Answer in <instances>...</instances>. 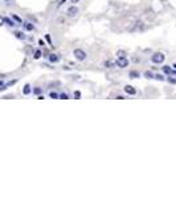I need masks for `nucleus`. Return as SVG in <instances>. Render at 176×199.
Masks as SVG:
<instances>
[{"label": "nucleus", "mask_w": 176, "mask_h": 199, "mask_svg": "<svg viewBox=\"0 0 176 199\" xmlns=\"http://www.w3.org/2000/svg\"><path fill=\"white\" fill-rule=\"evenodd\" d=\"M33 92H35V93H36V94H39V93H40V92H41V89H40V88H36V89H35V90H33Z\"/></svg>", "instance_id": "nucleus-22"}, {"label": "nucleus", "mask_w": 176, "mask_h": 199, "mask_svg": "<svg viewBox=\"0 0 176 199\" xmlns=\"http://www.w3.org/2000/svg\"><path fill=\"white\" fill-rule=\"evenodd\" d=\"M129 76L131 78H138L139 77V72H137V70H131V72L129 73Z\"/></svg>", "instance_id": "nucleus-10"}, {"label": "nucleus", "mask_w": 176, "mask_h": 199, "mask_svg": "<svg viewBox=\"0 0 176 199\" xmlns=\"http://www.w3.org/2000/svg\"><path fill=\"white\" fill-rule=\"evenodd\" d=\"M33 57H35L36 60L41 57V50H36V52H35V56H33Z\"/></svg>", "instance_id": "nucleus-15"}, {"label": "nucleus", "mask_w": 176, "mask_h": 199, "mask_svg": "<svg viewBox=\"0 0 176 199\" xmlns=\"http://www.w3.org/2000/svg\"><path fill=\"white\" fill-rule=\"evenodd\" d=\"M13 35H15V37H16V39H19V40H25V39H27V36H25L23 32H19V31L13 32Z\"/></svg>", "instance_id": "nucleus-7"}, {"label": "nucleus", "mask_w": 176, "mask_h": 199, "mask_svg": "<svg viewBox=\"0 0 176 199\" xmlns=\"http://www.w3.org/2000/svg\"><path fill=\"white\" fill-rule=\"evenodd\" d=\"M24 28H25L27 31H29V32L35 31V25H33L31 21H25V23H24Z\"/></svg>", "instance_id": "nucleus-6"}, {"label": "nucleus", "mask_w": 176, "mask_h": 199, "mask_svg": "<svg viewBox=\"0 0 176 199\" xmlns=\"http://www.w3.org/2000/svg\"><path fill=\"white\" fill-rule=\"evenodd\" d=\"M60 60V57L57 55H55V53H53V55H49V61L50 62H57Z\"/></svg>", "instance_id": "nucleus-9"}, {"label": "nucleus", "mask_w": 176, "mask_h": 199, "mask_svg": "<svg viewBox=\"0 0 176 199\" xmlns=\"http://www.w3.org/2000/svg\"><path fill=\"white\" fill-rule=\"evenodd\" d=\"M13 19H15L17 23H20V24H21V19H20V18H17V16H16V15H13Z\"/></svg>", "instance_id": "nucleus-20"}, {"label": "nucleus", "mask_w": 176, "mask_h": 199, "mask_svg": "<svg viewBox=\"0 0 176 199\" xmlns=\"http://www.w3.org/2000/svg\"><path fill=\"white\" fill-rule=\"evenodd\" d=\"M115 64H117L119 68H126V67H129V60L126 57H118Z\"/></svg>", "instance_id": "nucleus-3"}, {"label": "nucleus", "mask_w": 176, "mask_h": 199, "mask_svg": "<svg viewBox=\"0 0 176 199\" xmlns=\"http://www.w3.org/2000/svg\"><path fill=\"white\" fill-rule=\"evenodd\" d=\"M74 96H76V98L78 100L79 97H81V93H79V92H76V93H74Z\"/></svg>", "instance_id": "nucleus-21"}, {"label": "nucleus", "mask_w": 176, "mask_h": 199, "mask_svg": "<svg viewBox=\"0 0 176 199\" xmlns=\"http://www.w3.org/2000/svg\"><path fill=\"white\" fill-rule=\"evenodd\" d=\"M168 81L172 82V84H176V80H174V78H168Z\"/></svg>", "instance_id": "nucleus-24"}, {"label": "nucleus", "mask_w": 176, "mask_h": 199, "mask_svg": "<svg viewBox=\"0 0 176 199\" xmlns=\"http://www.w3.org/2000/svg\"><path fill=\"white\" fill-rule=\"evenodd\" d=\"M60 98H61V100H68L69 97H68L66 93H61V94H60Z\"/></svg>", "instance_id": "nucleus-17"}, {"label": "nucleus", "mask_w": 176, "mask_h": 199, "mask_svg": "<svg viewBox=\"0 0 176 199\" xmlns=\"http://www.w3.org/2000/svg\"><path fill=\"white\" fill-rule=\"evenodd\" d=\"M73 56H74V57L77 59L78 61H84V60L87 57L86 52H85L84 49H79V48H78V49H74V50H73Z\"/></svg>", "instance_id": "nucleus-1"}, {"label": "nucleus", "mask_w": 176, "mask_h": 199, "mask_svg": "<svg viewBox=\"0 0 176 199\" xmlns=\"http://www.w3.org/2000/svg\"><path fill=\"white\" fill-rule=\"evenodd\" d=\"M77 13H78V8L76 7V5H72L70 8H68V16L73 18V16H76Z\"/></svg>", "instance_id": "nucleus-4"}, {"label": "nucleus", "mask_w": 176, "mask_h": 199, "mask_svg": "<svg viewBox=\"0 0 176 199\" xmlns=\"http://www.w3.org/2000/svg\"><path fill=\"white\" fill-rule=\"evenodd\" d=\"M49 97H50V98H58L60 94H57L56 92H50V93H49Z\"/></svg>", "instance_id": "nucleus-13"}, {"label": "nucleus", "mask_w": 176, "mask_h": 199, "mask_svg": "<svg viewBox=\"0 0 176 199\" xmlns=\"http://www.w3.org/2000/svg\"><path fill=\"white\" fill-rule=\"evenodd\" d=\"M163 70L166 73H171V68H169V67H163Z\"/></svg>", "instance_id": "nucleus-18"}, {"label": "nucleus", "mask_w": 176, "mask_h": 199, "mask_svg": "<svg viewBox=\"0 0 176 199\" xmlns=\"http://www.w3.org/2000/svg\"><path fill=\"white\" fill-rule=\"evenodd\" d=\"M144 76H146L147 78H155V77H154V75H152L151 72H148V70H147V72H144Z\"/></svg>", "instance_id": "nucleus-14"}, {"label": "nucleus", "mask_w": 176, "mask_h": 199, "mask_svg": "<svg viewBox=\"0 0 176 199\" xmlns=\"http://www.w3.org/2000/svg\"><path fill=\"white\" fill-rule=\"evenodd\" d=\"M164 59H166V56L160 52H156L151 56V61L154 62V64H161V62L164 61Z\"/></svg>", "instance_id": "nucleus-2"}, {"label": "nucleus", "mask_w": 176, "mask_h": 199, "mask_svg": "<svg viewBox=\"0 0 176 199\" xmlns=\"http://www.w3.org/2000/svg\"><path fill=\"white\" fill-rule=\"evenodd\" d=\"M65 1H66V0H61V1H60V3H58V4H57V7H61V5H62V4H64V3H65Z\"/></svg>", "instance_id": "nucleus-23"}, {"label": "nucleus", "mask_w": 176, "mask_h": 199, "mask_svg": "<svg viewBox=\"0 0 176 199\" xmlns=\"http://www.w3.org/2000/svg\"><path fill=\"white\" fill-rule=\"evenodd\" d=\"M1 21L3 23H7L9 27H15V25H16V23H13L12 20H9V19H7V18H1Z\"/></svg>", "instance_id": "nucleus-8"}, {"label": "nucleus", "mask_w": 176, "mask_h": 199, "mask_svg": "<svg viewBox=\"0 0 176 199\" xmlns=\"http://www.w3.org/2000/svg\"><path fill=\"white\" fill-rule=\"evenodd\" d=\"M172 68H174V69H176V62H175L174 65H172Z\"/></svg>", "instance_id": "nucleus-26"}, {"label": "nucleus", "mask_w": 176, "mask_h": 199, "mask_svg": "<svg viewBox=\"0 0 176 199\" xmlns=\"http://www.w3.org/2000/svg\"><path fill=\"white\" fill-rule=\"evenodd\" d=\"M124 92H126L127 94H131V96L137 94V89H135L134 86H131V85H126V86H124Z\"/></svg>", "instance_id": "nucleus-5"}, {"label": "nucleus", "mask_w": 176, "mask_h": 199, "mask_svg": "<svg viewBox=\"0 0 176 199\" xmlns=\"http://www.w3.org/2000/svg\"><path fill=\"white\" fill-rule=\"evenodd\" d=\"M155 78H156V80H160V81H161V80H164V77H163L161 75H156V76H155Z\"/></svg>", "instance_id": "nucleus-19"}, {"label": "nucleus", "mask_w": 176, "mask_h": 199, "mask_svg": "<svg viewBox=\"0 0 176 199\" xmlns=\"http://www.w3.org/2000/svg\"><path fill=\"white\" fill-rule=\"evenodd\" d=\"M4 1H11V0H4Z\"/></svg>", "instance_id": "nucleus-27"}, {"label": "nucleus", "mask_w": 176, "mask_h": 199, "mask_svg": "<svg viewBox=\"0 0 176 199\" xmlns=\"http://www.w3.org/2000/svg\"><path fill=\"white\" fill-rule=\"evenodd\" d=\"M113 65H114V62H113V61H106V62H105V67H106V68H113Z\"/></svg>", "instance_id": "nucleus-16"}, {"label": "nucleus", "mask_w": 176, "mask_h": 199, "mask_svg": "<svg viewBox=\"0 0 176 199\" xmlns=\"http://www.w3.org/2000/svg\"><path fill=\"white\" fill-rule=\"evenodd\" d=\"M23 92H24V94H29V93H31V86H29V85H25V86H24V90H23Z\"/></svg>", "instance_id": "nucleus-12"}, {"label": "nucleus", "mask_w": 176, "mask_h": 199, "mask_svg": "<svg viewBox=\"0 0 176 199\" xmlns=\"http://www.w3.org/2000/svg\"><path fill=\"white\" fill-rule=\"evenodd\" d=\"M70 1L74 3V4H76V3H79V0H70Z\"/></svg>", "instance_id": "nucleus-25"}, {"label": "nucleus", "mask_w": 176, "mask_h": 199, "mask_svg": "<svg viewBox=\"0 0 176 199\" xmlns=\"http://www.w3.org/2000/svg\"><path fill=\"white\" fill-rule=\"evenodd\" d=\"M117 56H118V57H126L127 53H126V50H118V52H117Z\"/></svg>", "instance_id": "nucleus-11"}]
</instances>
